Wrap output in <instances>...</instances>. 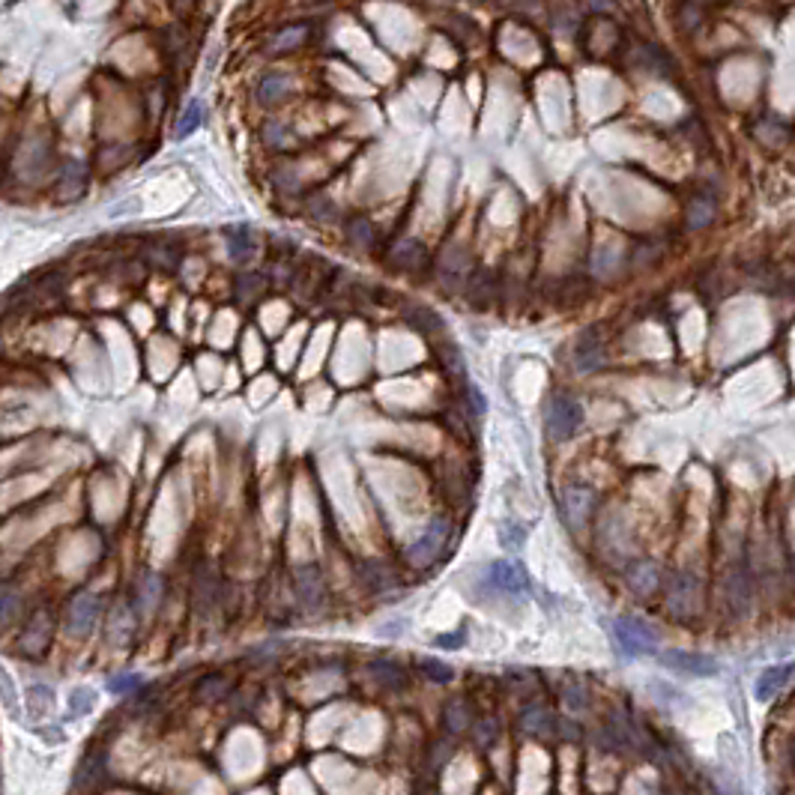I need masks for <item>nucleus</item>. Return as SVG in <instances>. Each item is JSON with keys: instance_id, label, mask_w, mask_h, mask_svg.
Here are the masks:
<instances>
[{"instance_id": "1", "label": "nucleus", "mask_w": 795, "mask_h": 795, "mask_svg": "<svg viewBox=\"0 0 795 795\" xmlns=\"http://www.w3.org/2000/svg\"><path fill=\"white\" fill-rule=\"evenodd\" d=\"M580 422H583V410L566 392H557L548 401V413H544V425L553 440H571L577 434Z\"/></svg>"}, {"instance_id": "2", "label": "nucleus", "mask_w": 795, "mask_h": 795, "mask_svg": "<svg viewBox=\"0 0 795 795\" xmlns=\"http://www.w3.org/2000/svg\"><path fill=\"white\" fill-rule=\"evenodd\" d=\"M613 634H616L619 649L631 658L634 655H646V652L658 649V634L652 631L643 619H634V616H628V619H616L613 622Z\"/></svg>"}, {"instance_id": "3", "label": "nucleus", "mask_w": 795, "mask_h": 795, "mask_svg": "<svg viewBox=\"0 0 795 795\" xmlns=\"http://www.w3.org/2000/svg\"><path fill=\"white\" fill-rule=\"evenodd\" d=\"M488 586L497 589V592H506V595H521L526 592V575L521 571V566L512 559H497L488 566Z\"/></svg>"}, {"instance_id": "4", "label": "nucleus", "mask_w": 795, "mask_h": 795, "mask_svg": "<svg viewBox=\"0 0 795 795\" xmlns=\"http://www.w3.org/2000/svg\"><path fill=\"white\" fill-rule=\"evenodd\" d=\"M661 664L667 670H676V673L685 676H714L718 673V661L712 655H703V652H664L661 655Z\"/></svg>"}, {"instance_id": "5", "label": "nucleus", "mask_w": 795, "mask_h": 795, "mask_svg": "<svg viewBox=\"0 0 795 795\" xmlns=\"http://www.w3.org/2000/svg\"><path fill=\"white\" fill-rule=\"evenodd\" d=\"M99 610H102V604L93 592L78 595L73 601V607H69V628H73V634H78V637L91 634L96 619H99Z\"/></svg>"}, {"instance_id": "6", "label": "nucleus", "mask_w": 795, "mask_h": 795, "mask_svg": "<svg viewBox=\"0 0 795 795\" xmlns=\"http://www.w3.org/2000/svg\"><path fill=\"white\" fill-rule=\"evenodd\" d=\"M795 678V661L792 664H777V667H768L763 676H759L756 682V700H772V696H777L783 691L786 685H790Z\"/></svg>"}, {"instance_id": "7", "label": "nucleus", "mask_w": 795, "mask_h": 795, "mask_svg": "<svg viewBox=\"0 0 795 795\" xmlns=\"http://www.w3.org/2000/svg\"><path fill=\"white\" fill-rule=\"evenodd\" d=\"M604 362V347L598 341L595 329H586L577 338V371H595Z\"/></svg>"}, {"instance_id": "8", "label": "nucleus", "mask_w": 795, "mask_h": 795, "mask_svg": "<svg viewBox=\"0 0 795 795\" xmlns=\"http://www.w3.org/2000/svg\"><path fill=\"white\" fill-rule=\"evenodd\" d=\"M443 539H445V523H431L422 539H419L413 548H410V559H413V562H425V559L436 557V550H440Z\"/></svg>"}, {"instance_id": "9", "label": "nucleus", "mask_w": 795, "mask_h": 795, "mask_svg": "<svg viewBox=\"0 0 795 795\" xmlns=\"http://www.w3.org/2000/svg\"><path fill=\"white\" fill-rule=\"evenodd\" d=\"M297 592H299V601L306 607H317L320 604V598H324V583H320L317 568H299Z\"/></svg>"}, {"instance_id": "10", "label": "nucleus", "mask_w": 795, "mask_h": 795, "mask_svg": "<svg viewBox=\"0 0 795 795\" xmlns=\"http://www.w3.org/2000/svg\"><path fill=\"white\" fill-rule=\"evenodd\" d=\"M46 643H48V616L37 613V619L22 634V649L28 652V655H39V652L46 649Z\"/></svg>"}, {"instance_id": "11", "label": "nucleus", "mask_w": 795, "mask_h": 795, "mask_svg": "<svg viewBox=\"0 0 795 795\" xmlns=\"http://www.w3.org/2000/svg\"><path fill=\"white\" fill-rule=\"evenodd\" d=\"M96 709V691L93 687H75L73 694H69V703H66V714L69 718H84V714H91Z\"/></svg>"}, {"instance_id": "12", "label": "nucleus", "mask_w": 795, "mask_h": 795, "mask_svg": "<svg viewBox=\"0 0 795 795\" xmlns=\"http://www.w3.org/2000/svg\"><path fill=\"white\" fill-rule=\"evenodd\" d=\"M0 703H4V709L13 714V718H22V709H19V687H15L13 676L6 673V667L0 664Z\"/></svg>"}, {"instance_id": "13", "label": "nucleus", "mask_w": 795, "mask_h": 795, "mask_svg": "<svg viewBox=\"0 0 795 795\" xmlns=\"http://www.w3.org/2000/svg\"><path fill=\"white\" fill-rule=\"evenodd\" d=\"M159 592H162V580L156 575H144L138 580V601L144 604V613H150L159 601Z\"/></svg>"}, {"instance_id": "14", "label": "nucleus", "mask_w": 795, "mask_h": 795, "mask_svg": "<svg viewBox=\"0 0 795 795\" xmlns=\"http://www.w3.org/2000/svg\"><path fill=\"white\" fill-rule=\"evenodd\" d=\"M201 120H203V105H201V102H189V108L183 111V120L177 123V132H174V135L183 141L186 135H192V132L201 126Z\"/></svg>"}, {"instance_id": "15", "label": "nucleus", "mask_w": 795, "mask_h": 795, "mask_svg": "<svg viewBox=\"0 0 795 795\" xmlns=\"http://www.w3.org/2000/svg\"><path fill=\"white\" fill-rule=\"evenodd\" d=\"M51 687H42V685H33L30 691H28V709H30V714L33 718H42V714H48L51 712Z\"/></svg>"}, {"instance_id": "16", "label": "nucleus", "mask_w": 795, "mask_h": 795, "mask_svg": "<svg viewBox=\"0 0 795 795\" xmlns=\"http://www.w3.org/2000/svg\"><path fill=\"white\" fill-rule=\"evenodd\" d=\"M288 93V78L281 75H266L261 82V102L264 105H272L275 99H281V96Z\"/></svg>"}, {"instance_id": "17", "label": "nucleus", "mask_w": 795, "mask_h": 795, "mask_svg": "<svg viewBox=\"0 0 795 795\" xmlns=\"http://www.w3.org/2000/svg\"><path fill=\"white\" fill-rule=\"evenodd\" d=\"M15 613H19V595L4 589V592H0V625L13 622Z\"/></svg>"}, {"instance_id": "18", "label": "nucleus", "mask_w": 795, "mask_h": 795, "mask_svg": "<svg viewBox=\"0 0 795 795\" xmlns=\"http://www.w3.org/2000/svg\"><path fill=\"white\" fill-rule=\"evenodd\" d=\"M138 685H141V676H135V673L108 678V691H114V694H129V691H135Z\"/></svg>"}, {"instance_id": "19", "label": "nucleus", "mask_w": 795, "mask_h": 795, "mask_svg": "<svg viewBox=\"0 0 795 795\" xmlns=\"http://www.w3.org/2000/svg\"><path fill=\"white\" fill-rule=\"evenodd\" d=\"M499 541H503V548L517 550V548H521V544L526 541V532L521 530V526L508 523V526H503V535H499Z\"/></svg>"}, {"instance_id": "20", "label": "nucleus", "mask_w": 795, "mask_h": 795, "mask_svg": "<svg viewBox=\"0 0 795 795\" xmlns=\"http://www.w3.org/2000/svg\"><path fill=\"white\" fill-rule=\"evenodd\" d=\"M422 670L428 673V678H434V682H449V678H452V667H445V664H440V661H434V658H425L422 661Z\"/></svg>"}, {"instance_id": "21", "label": "nucleus", "mask_w": 795, "mask_h": 795, "mask_svg": "<svg viewBox=\"0 0 795 795\" xmlns=\"http://www.w3.org/2000/svg\"><path fill=\"white\" fill-rule=\"evenodd\" d=\"M643 571H646V575H652V571H655V566H652V562H643ZM649 583H652V580H646V577L631 580V586H634V589H646Z\"/></svg>"}, {"instance_id": "22", "label": "nucleus", "mask_w": 795, "mask_h": 795, "mask_svg": "<svg viewBox=\"0 0 795 795\" xmlns=\"http://www.w3.org/2000/svg\"><path fill=\"white\" fill-rule=\"evenodd\" d=\"M463 640V634H458V637H440L436 643H440V646H454V643H461Z\"/></svg>"}]
</instances>
